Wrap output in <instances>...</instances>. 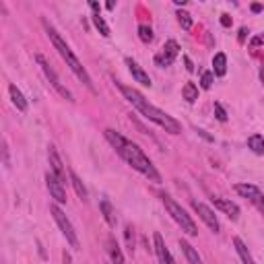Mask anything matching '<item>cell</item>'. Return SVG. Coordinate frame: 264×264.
<instances>
[{
    "label": "cell",
    "instance_id": "obj_21",
    "mask_svg": "<svg viewBox=\"0 0 264 264\" xmlns=\"http://www.w3.org/2000/svg\"><path fill=\"white\" fill-rule=\"evenodd\" d=\"M180 248H182V252L186 254V258H188V262H190V264H203V258L198 256V252L194 250L192 244H188L186 240H180Z\"/></svg>",
    "mask_w": 264,
    "mask_h": 264
},
{
    "label": "cell",
    "instance_id": "obj_17",
    "mask_svg": "<svg viewBox=\"0 0 264 264\" xmlns=\"http://www.w3.org/2000/svg\"><path fill=\"white\" fill-rule=\"evenodd\" d=\"M107 252H109V258H111V264H126V260H124V254L122 250L118 246V242L114 240V237H107Z\"/></svg>",
    "mask_w": 264,
    "mask_h": 264
},
{
    "label": "cell",
    "instance_id": "obj_22",
    "mask_svg": "<svg viewBox=\"0 0 264 264\" xmlns=\"http://www.w3.org/2000/svg\"><path fill=\"white\" fill-rule=\"evenodd\" d=\"M248 149L256 155H264V136L262 134H252L248 138Z\"/></svg>",
    "mask_w": 264,
    "mask_h": 264
},
{
    "label": "cell",
    "instance_id": "obj_29",
    "mask_svg": "<svg viewBox=\"0 0 264 264\" xmlns=\"http://www.w3.org/2000/svg\"><path fill=\"white\" fill-rule=\"evenodd\" d=\"M212 109H215V118L219 122H227V111H225V107L221 104H215V106H212Z\"/></svg>",
    "mask_w": 264,
    "mask_h": 264
},
{
    "label": "cell",
    "instance_id": "obj_27",
    "mask_svg": "<svg viewBox=\"0 0 264 264\" xmlns=\"http://www.w3.org/2000/svg\"><path fill=\"white\" fill-rule=\"evenodd\" d=\"M138 37H141L143 44H151L155 35H153V29H151L149 25H141V27H138Z\"/></svg>",
    "mask_w": 264,
    "mask_h": 264
},
{
    "label": "cell",
    "instance_id": "obj_2",
    "mask_svg": "<svg viewBox=\"0 0 264 264\" xmlns=\"http://www.w3.org/2000/svg\"><path fill=\"white\" fill-rule=\"evenodd\" d=\"M116 87L120 89V93L124 95V99H126V102H128L132 107H136L138 111H141V114H143L149 122L157 124L159 128H163V130L169 132V134H180V132H182V124L175 120V118H171L169 114H165L163 109L155 107L153 104H149L141 91L132 89V87H128V85H122L120 81H116Z\"/></svg>",
    "mask_w": 264,
    "mask_h": 264
},
{
    "label": "cell",
    "instance_id": "obj_18",
    "mask_svg": "<svg viewBox=\"0 0 264 264\" xmlns=\"http://www.w3.org/2000/svg\"><path fill=\"white\" fill-rule=\"evenodd\" d=\"M233 246H235V252H237V256L242 258V262H244V264H256V260L252 258V254H250L248 246L240 240V237H233Z\"/></svg>",
    "mask_w": 264,
    "mask_h": 264
},
{
    "label": "cell",
    "instance_id": "obj_40",
    "mask_svg": "<svg viewBox=\"0 0 264 264\" xmlns=\"http://www.w3.org/2000/svg\"><path fill=\"white\" fill-rule=\"evenodd\" d=\"M64 262H66V264H70V256H68L66 252H64Z\"/></svg>",
    "mask_w": 264,
    "mask_h": 264
},
{
    "label": "cell",
    "instance_id": "obj_38",
    "mask_svg": "<svg viewBox=\"0 0 264 264\" xmlns=\"http://www.w3.org/2000/svg\"><path fill=\"white\" fill-rule=\"evenodd\" d=\"M106 6H107V10H114V8H116V2H114V0H109Z\"/></svg>",
    "mask_w": 264,
    "mask_h": 264
},
{
    "label": "cell",
    "instance_id": "obj_24",
    "mask_svg": "<svg viewBox=\"0 0 264 264\" xmlns=\"http://www.w3.org/2000/svg\"><path fill=\"white\" fill-rule=\"evenodd\" d=\"M91 19H93V25H95V29H97L99 33H102L104 37H109V27H107V23L104 21V17H102V15H93Z\"/></svg>",
    "mask_w": 264,
    "mask_h": 264
},
{
    "label": "cell",
    "instance_id": "obj_31",
    "mask_svg": "<svg viewBox=\"0 0 264 264\" xmlns=\"http://www.w3.org/2000/svg\"><path fill=\"white\" fill-rule=\"evenodd\" d=\"M91 10H93V15H102V6H99V2H95V0H91L89 2Z\"/></svg>",
    "mask_w": 264,
    "mask_h": 264
},
{
    "label": "cell",
    "instance_id": "obj_34",
    "mask_svg": "<svg viewBox=\"0 0 264 264\" xmlns=\"http://www.w3.org/2000/svg\"><path fill=\"white\" fill-rule=\"evenodd\" d=\"M184 62H186V68H188V70L192 72V70H194V64H192V60L188 58V56H184Z\"/></svg>",
    "mask_w": 264,
    "mask_h": 264
},
{
    "label": "cell",
    "instance_id": "obj_35",
    "mask_svg": "<svg viewBox=\"0 0 264 264\" xmlns=\"http://www.w3.org/2000/svg\"><path fill=\"white\" fill-rule=\"evenodd\" d=\"M2 153H4V165L8 167V147H6V143L2 145Z\"/></svg>",
    "mask_w": 264,
    "mask_h": 264
},
{
    "label": "cell",
    "instance_id": "obj_26",
    "mask_svg": "<svg viewBox=\"0 0 264 264\" xmlns=\"http://www.w3.org/2000/svg\"><path fill=\"white\" fill-rule=\"evenodd\" d=\"M178 23L182 25V29L190 31L192 29V15H190V12H186V10H178Z\"/></svg>",
    "mask_w": 264,
    "mask_h": 264
},
{
    "label": "cell",
    "instance_id": "obj_12",
    "mask_svg": "<svg viewBox=\"0 0 264 264\" xmlns=\"http://www.w3.org/2000/svg\"><path fill=\"white\" fill-rule=\"evenodd\" d=\"M153 242H155V254H157L159 264H175V260H173L171 252L167 250L165 242H163L161 233H153Z\"/></svg>",
    "mask_w": 264,
    "mask_h": 264
},
{
    "label": "cell",
    "instance_id": "obj_8",
    "mask_svg": "<svg viewBox=\"0 0 264 264\" xmlns=\"http://www.w3.org/2000/svg\"><path fill=\"white\" fill-rule=\"evenodd\" d=\"M178 54H180V44L175 40H167L165 46L161 48V52L155 54V64L157 66H171L173 60L178 58Z\"/></svg>",
    "mask_w": 264,
    "mask_h": 264
},
{
    "label": "cell",
    "instance_id": "obj_4",
    "mask_svg": "<svg viewBox=\"0 0 264 264\" xmlns=\"http://www.w3.org/2000/svg\"><path fill=\"white\" fill-rule=\"evenodd\" d=\"M161 200H163V205H165L167 212L171 215V219L182 227V231H186L190 237H196V235H198V227H196V223L192 221V217L188 215V212H186L178 203H175V200H173L169 194H163Z\"/></svg>",
    "mask_w": 264,
    "mask_h": 264
},
{
    "label": "cell",
    "instance_id": "obj_6",
    "mask_svg": "<svg viewBox=\"0 0 264 264\" xmlns=\"http://www.w3.org/2000/svg\"><path fill=\"white\" fill-rule=\"evenodd\" d=\"M35 60H37V64H40V68H42V72L46 74V79L50 81V83H52V87H54V89L62 95V97H64V99H68V102H74V97H72V93L66 89V87L64 85H62L60 83V77H58V74H56V70L52 68V66H50V62L42 56V54H37L35 56Z\"/></svg>",
    "mask_w": 264,
    "mask_h": 264
},
{
    "label": "cell",
    "instance_id": "obj_39",
    "mask_svg": "<svg viewBox=\"0 0 264 264\" xmlns=\"http://www.w3.org/2000/svg\"><path fill=\"white\" fill-rule=\"evenodd\" d=\"M173 2H175V6H184V4H186V0H173Z\"/></svg>",
    "mask_w": 264,
    "mask_h": 264
},
{
    "label": "cell",
    "instance_id": "obj_15",
    "mask_svg": "<svg viewBox=\"0 0 264 264\" xmlns=\"http://www.w3.org/2000/svg\"><path fill=\"white\" fill-rule=\"evenodd\" d=\"M99 211H102V215H104V219H106V223L109 225L111 229L118 225V219H116V211H114V207H111V203L107 198H104L102 203H99Z\"/></svg>",
    "mask_w": 264,
    "mask_h": 264
},
{
    "label": "cell",
    "instance_id": "obj_19",
    "mask_svg": "<svg viewBox=\"0 0 264 264\" xmlns=\"http://www.w3.org/2000/svg\"><path fill=\"white\" fill-rule=\"evenodd\" d=\"M225 72H227V56L219 52L212 58V74L215 77H225Z\"/></svg>",
    "mask_w": 264,
    "mask_h": 264
},
{
    "label": "cell",
    "instance_id": "obj_32",
    "mask_svg": "<svg viewBox=\"0 0 264 264\" xmlns=\"http://www.w3.org/2000/svg\"><path fill=\"white\" fill-rule=\"evenodd\" d=\"M248 33H250V31H248L246 27H242V29H240V35H237V42H240V44H244V42H246V35H248Z\"/></svg>",
    "mask_w": 264,
    "mask_h": 264
},
{
    "label": "cell",
    "instance_id": "obj_37",
    "mask_svg": "<svg viewBox=\"0 0 264 264\" xmlns=\"http://www.w3.org/2000/svg\"><path fill=\"white\" fill-rule=\"evenodd\" d=\"M252 46H254V48L262 46V40H260V37H254V40H252Z\"/></svg>",
    "mask_w": 264,
    "mask_h": 264
},
{
    "label": "cell",
    "instance_id": "obj_28",
    "mask_svg": "<svg viewBox=\"0 0 264 264\" xmlns=\"http://www.w3.org/2000/svg\"><path fill=\"white\" fill-rule=\"evenodd\" d=\"M212 79H215V74H212L211 70L203 72V77H200V87H203V89H211V87H212Z\"/></svg>",
    "mask_w": 264,
    "mask_h": 264
},
{
    "label": "cell",
    "instance_id": "obj_11",
    "mask_svg": "<svg viewBox=\"0 0 264 264\" xmlns=\"http://www.w3.org/2000/svg\"><path fill=\"white\" fill-rule=\"evenodd\" d=\"M48 161H50V171H52L56 178H60L62 182H66V169H64V165H62V159H60L54 145L48 147Z\"/></svg>",
    "mask_w": 264,
    "mask_h": 264
},
{
    "label": "cell",
    "instance_id": "obj_5",
    "mask_svg": "<svg viewBox=\"0 0 264 264\" xmlns=\"http://www.w3.org/2000/svg\"><path fill=\"white\" fill-rule=\"evenodd\" d=\"M50 212H52V217H54V221H56V225L60 227V231H62V235L66 237V242H68V246L72 248V250H79L81 248V242H79V235H77V231H74V227H72V223H70V219L66 217V212L62 211L58 205H50Z\"/></svg>",
    "mask_w": 264,
    "mask_h": 264
},
{
    "label": "cell",
    "instance_id": "obj_30",
    "mask_svg": "<svg viewBox=\"0 0 264 264\" xmlns=\"http://www.w3.org/2000/svg\"><path fill=\"white\" fill-rule=\"evenodd\" d=\"M231 23H233V19L227 15V12H223V15H221V25H223V27H231Z\"/></svg>",
    "mask_w": 264,
    "mask_h": 264
},
{
    "label": "cell",
    "instance_id": "obj_33",
    "mask_svg": "<svg viewBox=\"0 0 264 264\" xmlns=\"http://www.w3.org/2000/svg\"><path fill=\"white\" fill-rule=\"evenodd\" d=\"M196 132H198L200 136H203L205 141H209V143H212V141H215V138H212V136H209V134H207V130H196Z\"/></svg>",
    "mask_w": 264,
    "mask_h": 264
},
{
    "label": "cell",
    "instance_id": "obj_20",
    "mask_svg": "<svg viewBox=\"0 0 264 264\" xmlns=\"http://www.w3.org/2000/svg\"><path fill=\"white\" fill-rule=\"evenodd\" d=\"M68 178H70V184H72V188H74V192H77V196H79L81 200H87V196H89V194H87V188H85L83 180L77 175V171L70 169V171H68Z\"/></svg>",
    "mask_w": 264,
    "mask_h": 264
},
{
    "label": "cell",
    "instance_id": "obj_16",
    "mask_svg": "<svg viewBox=\"0 0 264 264\" xmlns=\"http://www.w3.org/2000/svg\"><path fill=\"white\" fill-rule=\"evenodd\" d=\"M8 95H10V99H12V104H15V107L19 109V111H27V99H25V95L21 93V89L17 85H8Z\"/></svg>",
    "mask_w": 264,
    "mask_h": 264
},
{
    "label": "cell",
    "instance_id": "obj_25",
    "mask_svg": "<svg viewBox=\"0 0 264 264\" xmlns=\"http://www.w3.org/2000/svg\"><path fill=\"white\" fill-rule=\"evenodd\" d=\"M124 237H126V246H128V252L134 254V248H136V240H134V227L128 223L126 229H124Z\"/></svg>",
    "mask_w": 264,
    "mask_h": 264
},
{
    "label": "cell",
    "instance_id": "obj_23",
    "mask_svg": "<svg viewBox=\"0 0 264 264\" xmlns=\"http://www.w3.org/2000/svg\"><path fill=\"white\" fill-rule=\"evenodd\" d=\"M182 97L186 99L188 104H194L196 99H198V87L194 83H186L184 89H182Z\"/></svg>",
    "mask_w": 264,
    "mask_h": 264
},
{
    "label": "cell",
    "instance_id": "obj_7",
    "mask_svg": "<svg viewBox=\"0 0 264 264\" xmlns=\"http://www.w3.org/2000/svg\"><path fill=\"white\" fill-rule=\"evenodd\" d=\"M235 192L240 194L242 198H248L250 203H252L262 215H264V194L260 192V188L252 186V184H235Z\"/></svg>",
    "mask_w": 264,
    "mask_h": 264
},
{
    "label": "cell",
    "instance_id": "obj_1",
    "mask_svg": "<svg viewBox=\"0 0 264 264\" xmlns=\"http://www.w3.org/2000/svg\"><path fill=\"white\" fill-rule=\"evenodd\" d=\"M104 136L107 138V143L116 149V153L128 163V165L132 169H136L138 173H143L147 180L151 182H161V173L155 169V165L151 163V159L143 153V149L134 145L132 141H128V138H124L120 132L116 130H111V128H106L104 130Z\"/></svg>",
    "mask_w": 264,
    "mask_h": 264
},
{
    "label": "cell",
    "instance_id": "obj_41",
    "mask_svg": "<svg viewBox=\"0 0 264 264\" xmlns=\"http://www.w3.org/2000/svg\"><path fill=\"white\" fill-rule=\"evenodd\" d=\"M260 79H262V83H264V68L260 70Z\"/></svg>",
    "mask_w": 264,
    "mask_h": 264
},
{
    "label": "cell",
    "instance_id": "obj_36",
    "mask_svg": "<svg viewBox=\"0 0 264 264\" xmlns=\"http://www.w3.org/2000/svg\"><path fill=\"white\" fill-rule=\"evenodd\" d=\"M262 10H264V6H262V4H258V2H254V4H252V12H262Z\"/></svg>",
    "mask_w": 264,
    "mask_h": 264
},
{
    "label": "cell",
    "instance_id": "obj_10",
    "mask_svg": "<svg viewBox=\"0 0 264 264\" xmlns=\"http://www.w3.org/2000/svg\"><path fill=\"white\" fill-rule=\"evenodd\" d=\"M46 186L50 190V196H52L58 205H64L66 203V190H64V182H62L60 178H56V175L52 171L46 173Z\"/></svg>",
    "mask_w": 264,
    "mask_h": 264
},
{
    "label": "cell",
    "instance_id": "obj_3",
    "mask_svg": "<svg viewBox=\"0 0 264 264\" xmlns=\"http://www.w3.org/2000/svg\"><path fill=\"white\" fill-rule=\"evenodd\" d=\"M44 27H46V31H48V35H50V42H52L54 44V48L58 50V54L62 56V60H64L66 62V66L74 72V77H77L85 87H87V89H89L93 95L97 93L95 91V87H93V81H91V77H89V72H87V68L81 64V60L77 58V56H74L72 54V50H70V46L64 42V40H62V37H60V33L52 27V25H50L48 21H44Z\"/></svg>",
    "mask_w": 264,
    "mask_h": 264
},
{
    "label": "cell",
    "instance_id": "obj_14",
    "mask_svg": "<svg viewBox=\"0 0 264 264\" xmlns=\"http://www.w3.org/2000/svg\"><path fill=\"white\" fill-rule=\"evenodd\" d=\"M126 66H128V70H130V74H132V79H134L136 83H141L143 87H151V77L143 70V66L138 64L136 60L126 58Z\"/></svg>",
    "mask_w": 264,
    "mask_h": 264
},
{
    "label": "cell",
    "instance_id": "obj_13",
    "mask_svg": "<svg viewBox=\"0 0 264 264\" xmlns=\"http://www.w3.org/2000/svg\"><path fill=\"white\" fill-rule=\"evenodd\" d=\"M212 203H215V209L225 212L231 221L240 219V207H237L235 203H231V200H227V198H212Z\"/></svg>",
    "mask_w": 264,
    "mask_h": 264
},
{
    "label": "cell",
    "instance_id": "obj_9",
    "mask_svg": "<svg viewBox=\"0 0 264 264\" xmlns=\"http://www.w3.org/2000/svg\"><path fill=\"white\" fill-rule=\"evenodd\" d=\"M192 207H194V211L198 212V217L205 221V225H207V227H209L212 233H219V231H221V223H219V219H217L215 212H212V209H209V207L203 205V203H198V200H194Z\"/></svg>",
    "mask_w": 264,
    "mask_h": 264
}]
</instances>
